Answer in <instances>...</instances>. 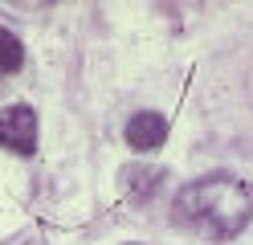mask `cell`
Returning a JSON list of instances; mask_svg holds the SVG:
<instances>
[{
	"label": "cell",
	"instance_id": "cell-3",
	"mask_svg": "<svg viewBox=\"0 0 253 245\" xmlns=\"http://www.w3.org/2000/svg\"><path fill=\"white\" fill-rule=\"evenodd\" d=\"M168 139V119L155 110H139L131 123H126V143L135 147V151H155Z\"/></svg>",
	"mask_w": 253,
	"mask_h": 245
},
{
	"label": "cell",
	"instance_id": "cell-4",
	"mask_svg": "<svg viewBox=\"0 0 253 245\" xmlns=\"http://www.w3.org/2000/svg\"><path fill=\"white\" fill-rule=\"evenodd\" d=\"M123 184H126V192L135 200H143V196H151L164 184V172L160 168H123Z\"/></svg>",
	"mask_w": 253,
	"mask_h": 245
},
{
	"label": "cell",
	"instance_id": "cell-6",
	"mask_svg": "<svg viewBox=\"0 0 253 245\" xmlns=\"http://www.w3.org/2000/svg\"><path fill=\"white\" fill-rule=\"evenodd\" d=\"M29 245H41V241H29Z\"/></svg>",
	"mask_w": 253,
	"mask_h": 245
},
{
	"label": "cell",
	"instance_id": "cell-2",
	"mask_svg": "<svg viewBox=\"0 0 253 245\" xmlns=\"http://www.w3.org/2000/svg\"><path fill=\"white\" fill-rule=\"evenodd\" d=\"M0 147L4 151H17V155H33L37 151V114L33 106H4L0 110Z\"/></svg>",
	"mask_w": 253,
	"mask_h": 245
},
{
	"label": "cell",
	"instance_id": "cell-1",
	"mask_svg": "<svg viewBox=\"0 0 253 245\" xmlns=\"http://www.w3.org/2000/svg\"><path fill=\"white\" fill-rule=\"evenodd\" d=\"M176 221L209 241H229L253 221V184L229 172L192 180L176 196Z\"/></svg>",
	"mask_w": 253,
	"mask_h": 245
},
{
	"label": "cell",
	"instance_id": "cell-5",
	"mask_svg": "<svg viewBox=\"0 0 253 245\" xmlns=\"http://www.w3.org/2000/svg\"><path fill=\"white\" fill-rule=\"evenodd\" d=\"M21 61H25V45L17 41V33H12V29L0 25V78H4V74H17Z\"/></svg>",
	"mask_w": 253,
	"mask_h": 245
}]
</instances>
